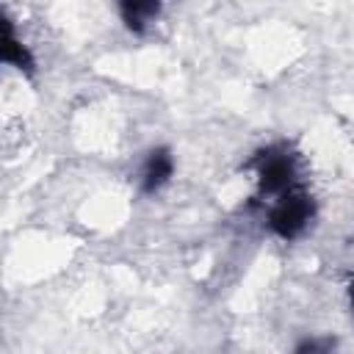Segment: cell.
<instances>
[{"mask_svg":"<svg viewBox=\"0 0 354 354\" xmlns=\"http://www.w3.org/2000/svg\"><path fill=\"white\" fill-rule=\"evenodd\" d=\"M160 6L158 3H124L122 6V22L133 30V33H141L149 22H155Z\"/></svg>","mask_w":354,"mask_h":354,"instance_id":"3957f363","label":"cell"},{"mask_svg":"<svg viewBox=\"0 0 354 354\" xmlns=\"http://www.w3.org/2000/svg\"><path fill=\"white\" fill-rule=\"evenodd\" d=\"M171 174H174V155H171V149L155 147V149H149L147 158L141 160L138 185H141V191H147V194H158L163 185H169Z\"/></svg>","mask_w":354,"mask_h":354,"instance_id":"7a4b0ae2","label":"cell"},{"mask_svg":"<svg viewBox=\"0 0 354 354\" xmlns=\"http://www.w3.org/2000/svg\"><path fill=\"white\" fill-rule=\"evenodd\" d=\"M313 199L307 196V191L301 188H293L277 199L268 202V213H266V221H268V230L285 241L290 238H299L307 224L313 221Z\"/></svg>","mask_w":354,"mask_h":354,"instance_id":"6da1fadb","label":"cell"},{"mask_svg":"<svg viewBox=\"0 0 354 354\" xmlns=\"http://www.w3.org/2000/svg\"><path fill=\"white\" fill-rule=\"evenodd\" d=\"M293 354H335V337L332 335H304L293 346Z\"/></svg>","mask_w":354,"mask_h":354,"instance_id":"277c9868","label":"cell"}]
</instances>
